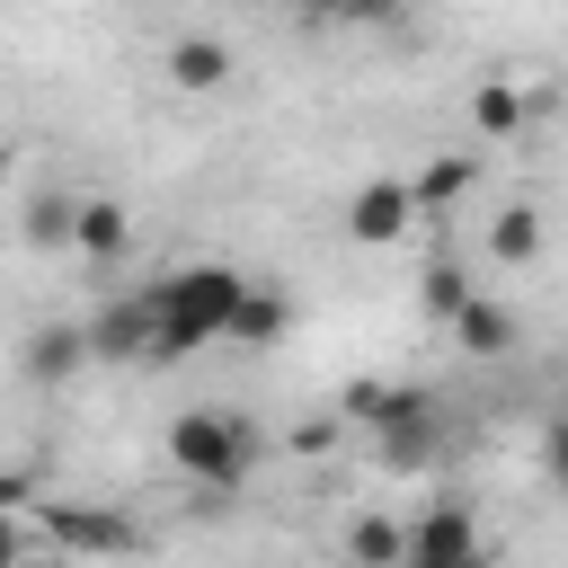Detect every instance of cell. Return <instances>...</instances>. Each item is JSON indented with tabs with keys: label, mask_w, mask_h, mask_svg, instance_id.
<instances>
[{
	"label": "cell",
	"mask_w": 568,
	"mask_h": 568,
	"mask_svg": "<svg viewBox=\"0 0 568 568\" xmlns=\"http://www.w3.org/2000/svg\"><path fill=\"white\" fill-rule=\"evenodd\" d=\"M240 302H248V275H231V266H178V275H160L151 284V311H160L151 364H186L195 346L231 337Z\"/></svg>",
	"instance_id": "cell-1"
},
{
	"label": "cell",
	"mask_w": 568,
	"mask_h": 568,
	"mask_svg": "<svg viewBox=\"0 0 568 568\" xmlns=\"http://www.w3.org/2000/svg\"><path fill=\"white\" fill-rule=\"evenodd\" d=\"M169 462L204 488V506H222L248 470H257V426L240 408H178L169 417Z\"/></svg>",
	"instance_id": "cell-2"
},
{
	"label": "cell",
	"mask_w": 568,
	"mask_h": 568,
	"mask_svg": "<svg viewBox=\"0 0 568 568\" xmlns=\"http://www.w3.org/2000/svg\"><path fill=\"white\" fill-rule=\"evenodd\" d=\"M346 426H373L390 444V462L408 470L417 453H435V390H417V382H346Z\"/></svg>",
	"instance_id": "cell-3"
},
{
	"label": "cell",
	"mask_w": 568,
	"mask_h": 568,
	"mask_svg": "<svg viewBox=\"0 0 568 568\" xmlns=\"http://www.w3.org/2000/svg\"><path fill=\"white\" fill-rule=\"evenodd\" d=\"M44 532L71 559H124V550H142V524L115 515V506H62V497H44Z\"/></svg>",
	"instance_id": "cell-4"
},
{
	"label": "cell",
	"mask_w": 568,
	"mask_h": 568,
	"mask_svg": "<svg viewBox=\"0 0 568 568\" xmlns=\"http://www.w3.org/2000/svg\"><path fill=\"white\" fill-rule=\"evenodd\" d=\"M408 568H488V541H479L470 506H426L408 524Z\"/></svg>",
	"instance_id": "cell-5"
},
{
	"label": "cell",
	"mask_w": 568,
	"mask_h": 568,
	"mask_svg": "<svg viewBox=\"0 0 568 568\" xmlns=\"http://www.w3.org/2000/svg\"><path fill=\"white\" fill-rule=\"evenodd\" d=\"M151 337H160L151 284H142V293H115V302L89 320V355H98V364H151Z\"/></svg>",
	"instance_id": "cell-6"
},
{
	"label": "cell",
	"mask_w": 568,
	"mask_h": 568,
	"mask_svg": "<svg viewBox=\"0 0 568 568\" xmlns=\"http://www.w3.org/2000/svg\"><path fill=\"white\" fill-rule=\"evenodd\" d=\"M408 222H417V195H408L399 178H364V186L346 195V231H355L364 248H390Z\"/></svg>",
	"instance_id": "cell-7"
},
{
	"label": "cell",
	"mask_w": 568,
	"mask_h": 568,
	"mask_svg": "<svg viewBox=\"0 0 568 568\" xmlns=\"http://www.w3.org/2000/svg\"><path fill=\"white\" fill-rule=\"evenodd\" d=\"M80 364H98L89 355V320H44L27 337V382H71Z\"/></svg>",
	"instance_id": "cell-8"
},
{
	"label": "cell",
	"mask_w": 568,
	"mask_h": 568,
	"mask_svg": "<svg viewBox=\"0 0 568 568\" xmlns=\"http://www.w3.org/2000/svg\"><path fill=\"white\" fill-rule=\"evenodd\" d=\"M124 240H133L124 204H115V195H80V213H71V248L106 266V257H124Z\"/></svg>",
	"instance_id": "cell-9"
},
{
	"label": "cell",
	"mask_w": 568,
	"mask_h": 568,
	"mask_svg": "<svg viewBox=\"0 0 568 568\" xmlns=\"http://www.w3.org/2000/svg\"><path fill=\"white\" fill-rule=\"evenodd\" d=\"M169 80H178L186 98L222 89V80H231V44H213V36H178V44H169Z\"/></svg>",
	"instance_id": "cell-10"
},
{
	"label": "cell",
	"mask_w": 568,
	"mask_h": 568,
	"mask_svg": "<svg viewBox=\"0 0 568 568\" xmlns=\"http://www.w3.org/2000/svg\"><path fill=\"white\" fill-rule=\"evenodd\" d=\"M284 328H293L284 284H248V302H240V320H231V346H275Z\"/></svg>",
	"instance_id": "cell-11"
},
{
	"label": "cell",
	"mask_w": 568,
	"mask_h": 568,
	"mask_svg": "<svg viewBox=\"0 0 568 568\" xmlns=\"http://www.w3.org/2000/svg\"><path fill=\"white\" fill-rule=\"evenodd\" d=\"M453 337H462V355H506V346H515V311L488 302V293H470L462 320H453Z\"/></svg>",
	"instance_id": "cell-12"
},
{
	"label": "cell",
	"mask_w": 568,
	"mask_h": 568,
	"mask_svg": "<svg viewBox=\"0 0 568 568\" xmlns=\"http://www.w3.org/2000/svg\"><path fill=\"white\" fill-rule=\"evenodd\" d=\"M346 559H355V568H408V524L355 515V524H346Z\"/></svg>",
	"instance_id": "cell-13"
},
{
	"label": "cell",
	"mask_w": 568,
	"mask_h": 568,
	"mask_svg": "<svg viewBox=\"0 0 568 568\" xmlns=\"http://www.w3.org/2000/svg\"><path fill=\"white\" fill-rule=\"evenodd\" d=\"M488 248H497V266H532V257H541V213H532V204H506V213L488 222Z\"/></svg>",
	"instance_id": "cell-14"
},
{
	"label": "cell",
	"mask_w": 568,
	"mask_h": 568,
	"mask_svg": "<svg viewBox=\"0 0 568 568\" xmlns=\"http://www.w3.org/2000/svg\"><path fill=\"white\" fill-rule=\"evenodd\" d=\"M417 302H426V320H462V302H470V275H462L453 257H435V266L417 275Z\"/></svg>",
	"instance_id": "cell-15"
},
{
	"label": "cell",
	"mask_w": 568,
	"mask_h": 568,
	"mask_svg": "<svg viewBox=\"0 0 568 568\" xmlns=\"http://www.w3.org/2000/svg\"><path fill=\"white\" fill-rule=\"evenodd\" d=\"M470 124H479L488 142H506V133L524 124V98H515L506 80H488V89H470Z\"/></svg>",
	"instance_id": "cell-16"
},
{
	"label": "cell",
	"mask_w": 568,
	"mask_h": 568,
	"mask_svg": "<svg viewBox=\"0 0 568 568\" xmlns=\"http://www.w3.org/2000/svg\"><path fill=\"white\" fill-rule=\"evenodd\" d=\"M462 186H470V160H435V169H426V178H417L408 195H417V213H444V204H453Z\"/></svg>",
	"instance_id": "cell-17"
},
{
	"label": "cell",
	"mask_w": 568,
	"mask_h": 568,
	"mask_svg": "<svg viewBox=\"0 0 568 568\" xmlns=\"http://www.w3.org/2000/svg\"><path fill=\"white\" fill-rule=\"evenodd\" d=\"M71 213H80L71 195H36V213H27V240H36V248H71Z\"/></svg>",
	"instance_id": "cell-18"
},
{
	"label": "cell",
	"mask_w": 568,
	"mask_h": 568,
	"mask_svg": "<svg viewBox=\"0 0 568 568\" xmlns=\"http://www.w3.org/2000/svg\"><path fill=\"white\" fill-rule=\"evenodd\" d=\"M328 444H337V417H302L293 426V453H328Z\"/></svg>",
	"instance_id": "cell-19"
},
{
	"label": "cell",
	"mask_w": 568,
	"mask_h": 568,
	"mask_svg": "<svg viewBox=\"0 0 568 568\" xmlns=\"http://www.w3.org/2000/svg\"><path fill=\"white\" fill-rule=\"evenodd\" d=\"M320 9H328V18H373V27L399 18V0H320Z\"/></svg>",
	"instance_id": "cell-20"
},
{
	"label": "cell",
	"mask_w": 568,
	"mask_h": 568,
	"mask_svg": "<svg viewBox=\"0 0 568 568\" xmlns=\"http://www.w3.org/2000/svg\"><path fill=\"white\" fill-rule=\"evenodd\" d=\"M27 497H36V488H27V479H18V470H0V524H9V515H18V506H27Z\"/></svg>",
	"instance_id": "cell-21"
},
{
	"label": "cell",
	"mask_w": 568,
	"mask_h": 568,
	"mask_svg": "<svg viewBox=\"0 0 568 568\" xmlns=\"http://www.w3.org/2000/svg\"><path fill=\"white\" fill-rule=\"evenodd\" d=\"M18 559H27V541H18L9 524H0V568H18Z\"/></svg>",
	"instance_id": "cell-22"
},
{
	"label": "cell",
	"mask_w": 568,
	"mask_h": 568,
	"mask_svg": "<svg viewBox=\"0 0 568 568\" xmlns=\"http://www.w3.org/2000/svg\"><path fill=\"white\" fill-rule=\"evenodd\" d=\"M18 568H62V559H18Z\"/></svg>",
	"instance_id": "cell-23"
},
{
	"label": "cell",
	"mask_w": 568,
	"mask_h": 568,
	"mask_svg": "<svg viewBox=\"0 0 568 568\" xmlns=\"http://www.w3.org/2000/svg\"><path fill=\"white\" fill-rule=\"evenodd\" d=\"M284 9H320V0H284Z\"/></svg>",
	"instance_id": "cell-24"
}]
</instances>
